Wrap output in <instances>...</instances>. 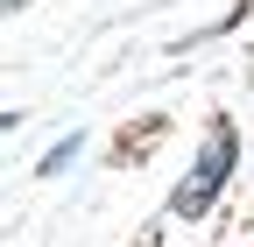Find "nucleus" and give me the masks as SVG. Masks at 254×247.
Segmentation results:
<instances>
[{
	"instance_id": "f257e3e1",
	"label": "nucleus",
	"mask_w": 254,
	"mask_h": 247,
	"mask_svg": "<svg viewBox=\"0 0 254 247\" xmlns=\"http://www.w3.org/2000/svg\"><path fill=\"white\" fill-rule=\"evenodd\" d=\"M233 163H240V134L219 120V127H212V148L198 156V170H190L184 191H177V219H205V205L219 198V184L233 177Z\"/></svg>"
},
{
	"instance_id": "f03ea898",
	"label": "nucleus",
	"mask_w": 254,
	"mask_h": 247,
	"mask_svg": "<svg viewBox=\"0 0 254 247\" xmlns=\"http://www.w3.org/2000/svg\"><path fill=\"white\" fill-rule=\"evenodd\" d=\"M78 148H85V134H64V141L50 148V156H43V177H57L64 163H71V156H78Z\"/></svg>"
}]
</instances>
